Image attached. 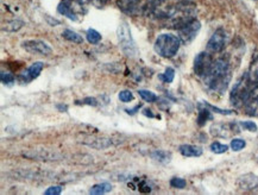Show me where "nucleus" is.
<instances>
[{
    "label": "nucleus",
    "mask_w": 258,
    "mask_h": 195,
    "mask_svg": "<svg viewBox=\"0 0 258 195\" xmlns=\"http://www.w3.org/2000/svg\"><path fill=\"white\" fill-rule=\"evenodd\" d=\"M212 118H213L212 117V112L210 111V108L205 105V107L200 108L199 117H198V124H199L200 126H204V125L206 124L208 120H211Z\"/></svg>",
    "instance_id": "18"
},
{
    "label": "nucleus",
    "mask_w": 258,
    "mask_h": 195,
    "mask_svg": "<svg viewBox=\"0 0 258 195\" xmlns=\"http://www.w3.org/2000/svg\"><path fill=\"white\" fill-rule=\"evenodd\" d=\"M214 59L212 58L211 52L203 51L200 54L197 55V57L194 59V73L197 74V77L204 79L206 77V74L210 71L212 63H213Z\"/></svg>",
    "instance_id": "7"
},
{
    "label": "nucleus",
    "mask_w": 258,
    "mask_h": 195,
    "mask_svg": "<svg viewBox=\"0 0 258 195\" xmlns=\"http://www.w3.org/2000/svg\"><path fill=\"white\" fill-rule=\"evenodd\" d=\"M58 108H59V110H61V111H67L68 110V107L67 106H59V105H58V106H57Z\"/></svg>",
    "instance_id": "36"
},
{
    "label": "nucleus",
    "mask_w": 258,
    "mask_h": 195,
    "mask_svg": "<svg viewBox=\"0 0 258 195\" xmlns=\"http://www.w3.org/2000/svg\"><path fill=\"white\" fill-rule=\"evenodd\" d=\"M254 84H256V82L251 81L249 73L243 74V77L236 82V85L233 86L232 91H231V95H230L231 104L237 108L243 107L244 102H245L247 95H249Z\"/></svg>",
    "instance_id": "3"
},
{
    "label": "nucleus",
    "mask_w": 258,
    "mask_h": 195,
    "mask_svg": "<svg viewBox=\"0 0 258 195\" xmlns=\"http://www.w3.org/2000/svg\"><path fill=\"white\" fill-rule=\"evenodd\" d=\"M206 105V106L210 108V110H212V111H214V112H218V113H220V114H231L232 113V111H230V110H220V108H218V107H214V106H212V105H210V104H205Z\"/></svg>",
    "instance_id": "31"
},
{
    "label": "nucleus",
    "mask_w": 258,
    "mask_h": 195,
    "mask_svg": "<svg viewBox=\"0 0 258 195\" xmlns=\"http://www.w3.org/2000/svg\"><path fill=\"white\" fill-rule=\"evenodd\" d=\"M62 36H63V38L67 39V41L77 43V44H81V43L84 42V38H82L80 35L77 34V32L72 31V30H69V29H66L63 31V34H62Z\"/></svg>",
    "instance_id": "19"
},
{
    "label": "nucleus",
    "mask_w": 258,
    "mask_h": 195,
    "mask_svg": "<svg viewBox=\"0 0 258 195\" xmlns=\"http://www.w3.org/2000/svg\"><path fill=\"white\" fill-rule=\"evenodd\" d=\"M108 0H89V3H92L94 6H97V8H102V6H105L107 4Z\"/></svg>",
    "instance_id": "32"
},
{
    "label": "nucleus",
    "mask_w": 258,
    "mask_h": 195,
    "mask_svg": "<svg viewBox=\"0 0 258 195\" xmlns=\"http://www.w3.org/2000/svg\"><path fill=\"white\" fill-rule=\"evenodd\" d=\"M111 189H112L111 183L102 182V183H99V184H94V186L91 188V190H89V194L100 195V194L108 193V191H111Z\"/></svg>",
    "instance_id": "17"
},
{
    "label": "nucleus",
    "mask_w": 258,
    "mask_h": 195,
    "mask_svg": "<svg viewBox=\"0 0 258 195\" xmlns=\"http://www.w3.org/2000/svg\"><path fill=\"white\" fill-rule=\"evenodd\" d=\"M201 29L200 22L197 18L191 19L190 22H188L187 24L181 26L178 31V38L181 39V43L183 44H189L190 42L194 41V38L197 37V35L199 34Z\"/></svg>",
    "instance_id": "6"
},
{
    "label": "nucleus",
    "mask_w": 258,
    "mask_h": 195,
    "mask_svg": "<svg viewBox=\"0 0 258 195\" xmlns=\"http://www.w3.org/2000/svg\"><path fill=\"white\" fill-rule=\"evenodd\" d=\"M22 47L25 49L30 54L35 55H43L47 56L51 54L50 45L47 44L45 42L39 41V39H31V41H25L22 43Z\"/></svg>",
    "instance_id": "10"
},
{
    "label": "nucleus",
    "mask_w": 258,
    "mask_h": 195,
    "mask_svg": "<svg viewBox=\"0 0 258 195\" xmlns=\"http://www.w3.org/2000/svg\"><path fill=\"white\" fill-rule=\"evenodd\" d=\"M86 37H87V41L91 44H98L101 41V35L94 29H88L87 32H86Z\"/></svg>",
    "instance_id": "22"
},
{
    "label": "nucleus",
    "mask_w": 258,
    "mask_h": 195,
    "mask_svg": "<svg viewBox=\"0 0 258 195\" xmlns=\"http://www.w3.org/2000/svg\"><path fill=\"white\" fill-rule=\"evenodd\" d=\"M170 184H171V187L177 188V189H183V188L187 186L186 181H184L183 178H180V177H174V178H171Z\"/></svg>",
    "instance_id": "26"
},
{
    "label": "nucleus",
    "mask_w": 258,
    "mask_h": 195,
    "mask_svg": "<svg viewBox=\"0 0 258 195\" xmlns=\"http://www.w3.org/2000/svg\"><path fill=\"white\" fill-rule=\"evenodd\" d=\"M61 191H62L61 186H54V187L48 188V189L44 191V194L45 195H58V194H61Z\"/></svg>",
    "instance_id": "30"
},
{
    "label": "nucleus",
    "mask_w": 258,
    "mask_h": 195,
    "mask_svg": "<svg viewBox=\"0 0 258 195\" xmlns=\"http://www.w3.org/2000/svg\"><path fill=\"white\" fill-rule=\"evenodd\" d=\"M43 68H44V64H43L42 62H35V63H32L26 71H24L21 75H19V81H21V84L26 85L29 84V82L34 81L35 79H37L39 77Z\"/></svg>",
    "instance_id": "13"
},
{
    "label": "nucleus",
    "mask_w": 258,
    "mask_h": 195,
    "mask_svg": "<svg viewBox=\"0 0 258 195\" xmlns=\"http://www.w3.org/2000/svg\"><path fill=\"white\" fill-rule=\"evenodd\" d=\"M84 102H85V104H87V105H91V106H97V105H98V102L94 98H86Z\"/></svg>",
    "instance_id": "33"
},
{
    "label": "nucleus",
    "mask_w": 258,
    "mask_h": 195,
    "mask_svg": "<svg viewBox=\"0 0 258 195\" xmlns=\"http://www.w3.org/2000/svg\"><path fill=\"white\" fill-rule=\"evenodd\" d=\"M231 78H232V71L229 61L227 58L220 57L213 61L210 71L204 78V84L212 93L221 95L229 87Z\"/></svg>",
    "instance_id": "1"
},
{
    "label": "nucleus",
    "mask_w": 258,
    "mask_h": 195,
    "mask_svg": "<svg viewBox=\"0 0 258 195\" xmlns=\"http://www.w3.org/2000/svg\"><path fill=\"white\" fill-rule=\"evenodd\" d=\"M249 77L251 79V81L253 82H258V56H256L252 59L250 64V69H249Z\"/></svg>",
    "instance_id": "20"
},
{
    "label": "nucleus",
    "mask_w": 258,
    "mask_h": 195,
    "mask_svg": "<svg viewBox=\"0 0 258 195\" xmlns=\"http://www.w3.org/2000/svg\"><path fill=\"white\" fill-rule=\"evenodd\" d=\"M2 82L4 85H8V86H11V85H13L15 84V81H16V79H15V77H13L12 74H10V73H5V72H3L2 73Z\"/></svg>",
    "instance_id": "27"
},
{
    "label": "nucleus",
    "mask_w": 258,
    "mask_h": 195,
    "mask_svg": "<svg viewBox=\"0 0 258 195\" xmlns=\"http://www.w3.org/2000/svg\"><path fill=\"white\" fill-rule=\"evenodd\" d=\"M240 126L244 128V130H247L250 132H257V125L252 123V121H241Z\"/></svg>",
    "instance_id": "29"
},
{
    "label": "nucleus",
    "mask_w": 258,
    "mask_h": 195,
    "mask_svg": "<svg viewBox=\"0 0 258 195\" xmlns=\"http://www.w3.org/2000/svg\"><path fill=\"white\" fill-rule=\"evenodd\" d=\"M211 132L213 136L221 137V138H229L232 135L239 134V127L234 123H219L213 124L211 127Z\"/></svg>",
    "instance_id": "11"
},
{
    "label": "nucleus",
    "mask_w": 258,
    "mask_h": 195,
    "mask_svg": "<svg viewBox=\"0 0 258 195\" xmlns=\"http://www.w3.org/2000/svg\"><path fill=\"white\" fill-rule=\"evenodd\" d=\"M117 36L119 45H120L121 50L128 57H136L138 55V49L136 47V43L132 38L130 28H128L127 23H120L117 30Z\"/></svg>",
    "instance_id": "4"
},
{
    "label": "nucleus",
    "mask_w": 258,
    "mask_h": 195,
    "mask_svg": "<svg viewBox=\"0 0 258 195\" xmlns=\"http://www.w3.org/2000/svg\"><path fill=\"white\" fill-rule=\"evenodd\" d=\"M119 99L123 102H130L134 100V94L130 91H127V89H125V91H121L119 93Z\"/></svg>",
    "instance_id": "28"
},
{
    "label": "nucleus",
    "mask_w": 258,
    "mask_h": 195,
    "mask_svg": "<svg viewBox=\"0 0 258 195\" xmlns=\"http://www.w3.org/2000/svg\"><path fill=\"white\" fill-rule=\"evenodd\" d=\"M244 111L249 115H257L258 114V82L253 85L252 89L247 95L245 102L243 105Z\"/></svg>",
    "instance_id": "12"
},
{
    "label": "nucleus",
    "mask_w": 258,
    "mask_h": 195,
    "mask_svg": "<svg viewBox=\"0 0 258 195\" xmlns=\"http://www.w3.org/2000/svg\"><path fill=\"white\" fill-rule=\"evenodd\" d=\"M142 106H143V105H142V104H140V105H137V106H136L135 108H132V110H125V112H127V113L128 114H135V113H137V111L138 110H140V108L142 107Z\"/></svg>",
    "instance_id": "34"
},
{
    "label": "nucleus",
    "mask_w": 258,
    "mask_h": 195,
    "mask_svg": "<svg viewBox=\"0 0 258 195\" xmlns=\"http://www.w3.org/2000/svg\"><path fill=\"white\" fill-rule=\"evenodd\" d=\"M143 114L147 115V117H150V118H154L155 115L153 114V111L149 110V108H145V110L143 111Z\"/></svg>",
    "instance_id": "35"
},
{
    "label": "nucleus",
    "mask_w": 258,
    "mask_h": 195,
    "mask_svg": "<svg viewBox=\"0 0 258 195\" xmlns=\"http://www.w3.org/2000/svg\"><path fill=\"white\" fill-rule=\"evenodd\" d=\"M82 3L79 0H62L57 6V12L71 21L77 22L82 13Z\"/></svg>",
    "instance_id": "5"
},
{
    "label": "nucleus",
    "mask_w": 258,
    "mask_h": 195,
    "mask_svg": "<svg viewBox=\"0 0 258 195\" xmlns=\"http://www.w3.org/2000/svg\"><path fill=\"white\" fill-rule=\"evenodd\" d=\"M181 45V39L171 34L160 35L154 44L155 51L164 58H170L177 54Z\"/></svg>",
    "instance_id": "2"
},
{
    "label": "nucleus",
    "mask_w": 258,
    "mask_h": 195,
    "mask_svg": "<svg viewBox=\"0 0 258 195\" xmlns=\"http://www.w3.org/2000/svg\"><path fill=\"white\" fill-rule=\"evenodd\" d=\"M89 141H91V143H86L89 147L92 148H97V149H105L107 147H110L112 144L110 140H106V138H100V137H92L89 138Z\"/></svg>",
    "instance_id": "15"
},
{
    "label": "nucleus",
    "mask_w": 258,
    "mask_h": 195,
    "mask_svg": "<svg viewBox=\"0 0 258 195\" xmlns=\"http://www.w3.org/2000/svg\"><path fill=\"white\" fill-rule=\"evenodd\" d=\"M118 8L128 16H137L147 10L144 0H117Z\"/></svg>",
    "instance_id": "9"
},
{
    "label": "nucleus",
    "mask_w": 258,
    "mask_h": 195,
    "mask_svg": "<svg viewBox=\"0 0 258 195\" xmlns=\"http://www.w3.org/2000/svg\"><path fill=\"white\" fill-rule=\"evenodd\" d=\"M227 43V34L224 29H218L210 41L207 43V51L211 52V54H218V52H221L226 47Z\"/></svg>",
    "instance_id": "8"
},
{
    "label": "nucleus",
    "mask_w": 258,
    "mask_h": 195,
    "mask_svg": "<svg viewBox=\"0 0 258 195\" xmlns=\"http://www.w3.org/2000/svg\"><path fill=\"white\" fill-rule=\"evenodd\" d=\"M158 78H160V80L162 82H165V84H170V82L174 81V78H175V71L173 68L168 67L165 69L164 73H162V74L158 75Z\"/></svg>",
    "instance_id": "23"
},
{
    "label": "nucleus",
    "mask_w": 258,
    "mask_h": 195,
    "mask_svg": "<svg viewBox=\"0 0 258 195\" xmlns=\"http://www.w3.org/2000/svg\"><path fill=\"white\" fill-rule=\"evenodd\" d=\"M178 150H180V153L186 157H199L203 155V149L198 147V145L184 144L181 145Z\"/></svg>",
    "instance_id": "14"
},
{
    "label": "nucleus",
    "mask_w": 258,
    "mask_h": 195,
    "mask_svg": "<svg viewBox=\"0 0 258 195\" xmlns=\"http://www.w3.org/2000/svg\"><path fill=\"white\" fill-rule=\"evenodd\" d=\"M151 158H154L155 161L160 162V163L167 164V163H169L171 160V154L168 153V151H164V150H156L151 154Z\"/></svg>",
    "instance_id": "16"
},
{
    "label": "nucleus",
    "mask_w": 258,
    "mask_h": 195,
    "mask_svg": "<svg viewBox=\"0 0 258 195\" xmlns=\"http://www.w3.org/2000/svg\"><path fill=\"white\" fill-rule=\"evenodd\" d=\"M138 94L141 95V98L143 99L144 101H147L150 104V102H156L158 100V97L155 93H153V92L148 91V89H140L138 91Z\"/></svg>",
    "instance_id": "21"
},
{
    "label": "nucleus",
    "mask_w": 258,
    "mask_h": 195,
    "mask_svg": "<svg viewBox=\"0 0 258 195\" xmlns=\"http://www.w3.org/2000/svg\"><path fill=\"white\" fill-rule=\"evenodd\" d=\"M246 147V143H245V141H243V140H233L232 142H231V149H232L233 151H240V150H243L244 148Z\"/></svg>",
    "instance_id": "25"
},
{
    "label": "nucleus",
    "mask_w": 258,
    "mask_h": 195,
    "mask_svg": "<svg viewBox=\"0 0 258 195\" xmlns=\"http://www.w3.org/2000/svg\"><path fill=\"white\" fill-rule=\"evenodd\" d=\"M211 150L213 151L214 154H224L229 150V147L225 144L219 143V142H214V143H212L211 145Z\"/></svg>",
    "instance_id": "24"
}]
</instances>
